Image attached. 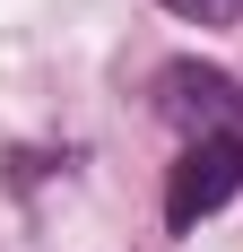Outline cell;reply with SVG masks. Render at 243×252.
Here are the masks:
<instances>
[{
	"label": "cell",
	"instance_id": "1",
	"mask_svg": "<svg viewBox=\"0 0 243 252\" xmlns=\"http://www.w3.org/2000/svg\"><path fill=\"white\" fill-rule=\"evenodd\" d=\"M156 113L182 130V148L191 139H243V87L226 70H200V61H174L156 78Z\"/></svg>",
	"mask_w": 243,
	"mask_h": 252
},
{
	"label": "cell",
	"instance_id": "2",
	"mask_svg": "<svg viewBox=\"0 0 243 252\" xmlns=\"http://www.w3.org/2000/svg\"><path fill=\"white\" fill-rule=\"evenodd\" d=\"M235 191H243V139H191V148L174 157V174H165V226L191 235L200 218H217Z\"/></svg>",
	"mask_w": 243,
	"mask_h": 252
},
{
	"label": "cell",
	"instance_id": "3",
	"mask_svg": "<svg viewBox=\"0 0 243 252\" xmlns=\"http://www.w3.org/2000/svg\"><path fill=\"white\" fill-rule=\"evenodd\" d=\"M156 9H174L182 26H243V0H156Z\"/></svg>",
	"mask_w": 243,
	"mask_h": 252
}]
</instances>
